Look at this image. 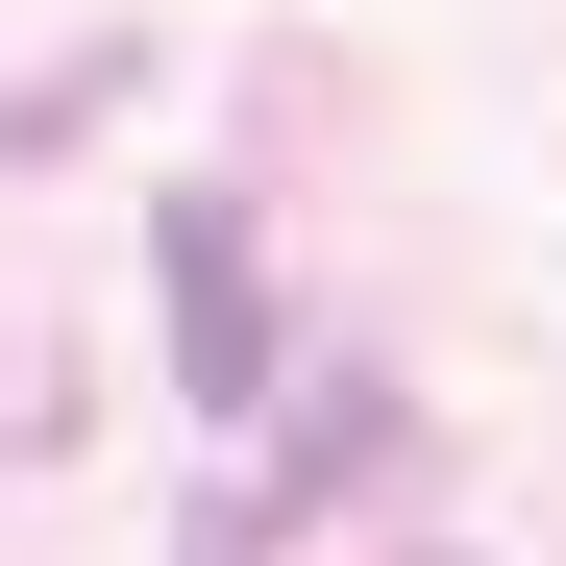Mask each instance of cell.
Wrapping results in <instances>:
<instances>
[{
    "mask_svg": "<svg viewBox=\"0 0 566 566\" xmlns=\"http://www.w3.org/2000/svg\"><path fill=\"white\" fill-rule=\"evenodd\" d=\"M148 271H172V395L247 419V395H271V271H247V222H172Z\"/></svg>",
    "mask_w": 566,
    "mask_h": 566,
    "instance_id": "cell-1",
    "label": "cell"
}]
</instances>
